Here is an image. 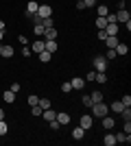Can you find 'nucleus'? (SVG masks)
<instances>
[{"label":"nucleus","mask_w":131,"mask_h":146,"mask_svg":"<svg viewBox=\"0 0 131 146\" xmlns=\"http://www.w3.org/2000/svg\"><path fill=\"white\" fill-rule=\"evenodd\" d=\"M94 76H96V72H94V70H90V72L85 74V81H90V83H92V81H94Z\"/></svg>","instance_id":"obj_39"},{"label":"nucleus","mask_w":131,"mask_h":146,"mask_svg":"<svg viewBox=\"0 0 131 146\" xmlns=\"http://www.w3.org/2000/svg\"><path fill=\"white\" fill-rule=\"evenodd\" d=\"M37 15H39V18H50V15H53V7H50V5H39Z\"/></svg>","instance_id":"obj_3"},{"label":"nucleus","mask_w":131,"mask_h":146,"mask_svg":"<svg viewBox=\"0 0 131 146\" xmlns=\"http://www.w3.org/2000/svg\"><path fill=\"white\" fill-rule=\"evenodd\" d=\"M90 98H92V103H100V100H103V92H100V90H94Z\"/></svg>","instance_id":"obj_19"},{"label":"nucleus","mask_w":131,"mask_h":146,"mask_svg":"<svg viewBox=\"0 0 131 146\" xmlns=\"http://www.w3.org/2000/svg\"><path fill=\"white\" fill-rule=\"evenodd\" d=\"M37 105L42 107V111H44V109H48V107H50V100H48V98H39V103H37Z\"/></svg>","instance_id":"obj_27"},{"label":"nucleus","mask_w":131,"mask_h":146,"mask_svg":"<svg viewBox=\"0 0 131 146\" xmlns=\"http://www.w3.org/2000/svg\"><path fill=\"white\" fill-rule=\"evenodd\" d=\"M76 2H83V0H76Z\"/></svg>","instance_id":"obj_49"},{"label":"nucleus","mask_w":131,"mask_h":146,"mask_svg":"<svg viewBox=\"0 0 131 146\" xmlns=\"http://www.w3.org/2000/svg\"><path fill=\"white\" fill-rule=\"evenodd\" d=\"M120 103L125 105V107H129V105H131V96H129V94H125V96H122V100H120Z\"/></svg>","instance_id":"obj_36"},{"label":"nucleus","mask_w":131,"mask_h":146,"mask_svg":"<svg viewBox=\"0 0 131 146\" xmlns=\"http://www.w3.org/2000/svg\"><path fill=\"white\" fill-rule=\"evenodd\" d=\"M92 113L96 118H103V116H107V113H109V107H107V105H103V100H100V103H94L92 105Z\"/></svg>","instance_id":"obj_1"},{"label":"nucleus","mask_w":131,"mask_h":146,"mask_svg":"<svg viewBox=\"0 0 131 146\" xmlns=\"http://www.w3.org/2000/svg\"><path fill=\"white\" fill-rule=\"evenodd\" d=\"M116 22H122V24L129 22V11H127V9H120V11L116 13Z\"/></svg>","instance_id":"obj_6"},{"label":"nucleus","mask_w":131,"mask_h":146,"mask_svg":"<svg viewBox=\"0 0 131 146\" xmlns=\"http://www.w3.org/2000/svg\"><path fill=\"white\" fill-rule=\"evenodd\" d=\"M61 92H72V85H70V81L61 83Z\"/></svg>","instance_id":"obj_37"},{"label":"nucleus","mask_w":131,"mask_h":146,"mask_svg":"<svg viewBox=\"0 0 131 146\" xmlns=\"http://www.w3.org/2000/svg\"><path fill=\"white\" fill-rule=\"evenodd\" d=\"M83 135H85V129H83V127H74L72 137H74V140H83Z\"/></svg>","instance_id":"obj_16"},{"label":"nucleus","mask_w":131,"mask_h":146,"mask_svg":"<svg viewBox=\"0 0 131 146\" xmlns=\"http://www.w3.org/2000/svg\"><path fill=\"white\" fill-rule=\"evenodd\" d=\"M114 137H116V142H122V144H129L131 142V133H125V131L118 133V135H114Z\"/></svg>","instance_id":"obj_9"},{"label":"nucleus","mask_w":131,"mask_h":146,"mask_svg":"<svg viewBox=\"0 0 131 146\" xmlns=\"http://www.w3.org/2000/svg\"><path fill=\"white\" fill-rule=\"evenodd\" d=\"M46 50H48V52H55V50H57V39H50V42H46Z\"/></svg>","instance_id":"obj_25"},{"label":"nucleus","mask_w":131,"mask_h":146,"mask_svg":"<svg viewBox=\"0 0 131 146\" xmlns=\"http://www.w3.org/2000/svg\"><path fill=\"white\" fill-rule=\"evenodd\" d=\"M55 120L59 122V124H68V122H70V116L66 113V111H61V113H57V118H55Z\"/></svg>","instance_id":"obj_15"},{"label":"nucleus","mask_w":131,"mask_h":146,"mask_svg":"<svg viewBox=\"0 0 131 146\" xmlns=\"http://www.w3.org/2000/svg\"><path fill=\"white\" fill-rule=\"evenodd\" d=\"M114 57H118V55H116V50H114V48H107V52H105V59L109 61V59H114Z\"/></svg>","instance_id":"obj_30"},{"label":"nucleus","mask_w":131,"mask_h":146,"mask_svg":"<svg viewBox=\"0 0 131 146\" xmlns=\"http://www.w3.org/2000/svg\"><path fill=\"white\" fill-rule=\"evenodd\" d=\"M37 9H39V5L35 2V0H31V2L26 5V15H33V13H37Z\"/></svg>","instance_id":"obj_11"},{"label":"nucleus","mask_w":131,"mask_h":146,"mask_svg":"<svg viewBox=\"0 0 131 146\" xmlns=\"http://www.w3.org/2000/svg\"><path fill=\"white\" fill-rule=\"evenodd\" d=\"M103 127L109 131V129L114 127V118H109V116H103Z\"/></svg>","instance_id":"obj_24"},{"label":"nucleus","mask_w":131,"mask_h":146,"mask_svg":"<svg viewBox=\"0 0 131 146\" xmlns=\"http://www.w3.org/2000/svg\"><path fill=\"white\" fill-rule=\"evenodd\" d=\"M79 127H83L87 131V129H92V116H81V120H79Z\"/></svg>","instance_id":"obj_7"},{"label":"nucleus","mask_w":131,"mask_h":146,"mask_svg":"<svg viewBox=\"0 0 131 146\" xmlns=\"http://www.w3.org/2000/svg\"><path fill=\"white\" fill-rule=\"evenodd\" d=\"M96 11H98V15H103V18H105L107 13H109V9H107L105 5H98V7H96Z\"/></svg>","instance_id":"obj_28"},{"label":"nucleus","mask_w":131,"mask_h":146,"mask_svg":"<svg viewBox=\"0 0 131 146\" xmlns=\"http://www.w3.org/2000/svg\"><path fill=\"white\" fill-rule=\"evenodd\" d=\"M103 31H105L107 35H118V22H112V24H107Z\"/></svg>","instance_id":"obj_8"},{"label":"nucleus","mask_w":131,"mask_h":146,"mask_svg":"<svg viewBox=\"0 0 131 146\" xmlns=\"http://www.w3.org/2000/svg\"><path fill=\"white\" fill-rule=\"evenodd\" d=\"M125 133H131V122L125 120Z\"/></svg>","instance_id":"obj_43"},{"label":"nucleus","mask_w":131,"mask_h":146,"mask_svg":"<svg viewBox=\"0 0 131 146\" xmlns=\"http://www.w3.org/2000/svg\"><path fill=\"white\" fill-rule=\"evenodd\" d=\"M31 113H33V116H42V107H39V105H33V107H31Z\"/></svg>","instance_id":"obj_32"},{"label":"nucleus","mask_w":131,"mask_h":146,"mask_svg":"<svg viewBox=\"0 0 131 146\" xmlns=\"http://www.w3.org/2000/svg\"><path fill=\"white\" fill-rule=\"evenodd\" d=\"M2 37H5V31H0V42H2Z\"/></svg>","instance_id":"obj_48"},{"label":"nucleus","mask_w":131,"mask_h":146,"mask_svg":"<svg viewBox=\"0 0 131 146\" xmlns=\"http://www.w3.org/2000/svg\"><path fill=\"white\" fill-rule=\"evenodd\" d=\"M2 98H5V103H13V100H15V94H13L11 90H7L5 94H2Z\"/></svg>","instance_id":"obj_23"},{"label":"nucleus","mask_w":131,"mask_h":146,"mask_svg":"<svg viewBox=\"0 0 131 146\" xmlns=\"http://www.w3.org/2000/svg\"><path fill=\"white\" fill-rule=\"evenodd\" d=\"M94 24H96V29H98V31H103V29H105V26H107V20L103 18V15H98V18H96V22H94Z\"/></svg>","instance_id":"obj_20"},{"label":"nucleus","mask_w":131,"mask_h":146,"mask_svg":"<svg viewBox=\"0 0 131 146\" xmlns=\"http://www.w3.org/2000/svg\"><path fill=\"white\" fill-rule=\"evenodd\" d=\"M50 57H53V52H48V50H42V52H39V61H42V63H48Z\"/></svg>","instance_id":"obj_21"},{"label":"nucleus","mask_w":131,"mask_h":146,"mask_svg":"<svg viewBox=\"0 0 131 146\" xmlns=\"http://www.w3.org/2000/svg\"><path fill=\"white\" fill-rule=\"evenodd\" d=\"M7 131H9L7 122H5V120H0V135H7Z\"/></svg>","instance_id":"obj_33"},{"label":"nucleus","mask_w":131,"mask_h":146,"mask_svg":"<svg viewBox=\"0 0 131 146\" xmlns=\"http://www.w3.org/2000/svg\"><path fill=\"white\" fill-rule=\"evenodd\" d=\"M70 85H72V90H81V87L85 85V79H79V76H74V79L70 81Z\"/></svg>","instance_id":"obj_12"},{"label":"nucleus","mask_w":131,"mask_h":146,"mask_svg":"<svg viewBox=\"0 0 131 146\" xmlns=\"http://www.w3.org/2000/svg\"><path fill=\"white\" fill-rule=\"evenodd\" d=\"M92 66H94V70H96V72H105V70H107V59H105V55L94 57Z\"/></svg>","instance_id":"obj_2"},{"label":"nucleus","mask_w":131,"mask_h":146,"mask_svg":"<svg viewBox=\"0 0 131 146\" xmlns=\"http://www.w3.org/2000/svg\"><path fill=\"white\" fill-rule=\"evenodd\" d=\"M125 109V105L120 103V100H116V103H112V111H116V113H120V111Z\"/></svg>","instance_id":"obj_26"},{"label":"nucleus","mask_w":131,"mask_h":146,"mask_svg":"<svg viewBox=\"0 0 131 146\" xmlns=\"http://www.w3.org/2000/svg\"><path fill=\"white\" fill-rule=\"evenodd\" d=\"M116 55H127V52H129V46H127V44H120L118 42V46H116Z\"/></svg>","instance_id":"obj_17"},{"label":"nucleus","mask_w":131,"mask_h":146,"mask_svg":"<svg viewBox=\"0 0 131 146\" xmlns=\"http://www.w3.org/2000/svg\"><path fill=\"white\" fill-rule=\"evenodd\" d=\"M105 37H107L105 31H98V39H103V42H105Z\"/></svg>","instance_id":"obj_45"},{"label":"nucleus","mask_w":131,"mask_h":146,"mask_svg":"<svg viewBox=\"0 0 131 146\" xmlns=\"http://www.w3.org/2000/svg\"><path fill=\"white\" fill-rule=\"evenodd\" d=\"M103 144H105V146H114V144H116V137H114L112 133H107L105 137H103Z\"/></svg>","instance_id":"obj_22"},{"label":"nucleus","mask_w":131,"mask_h":146,"mask_svg":"<svg viewBox=\"0 0 131 146\" xmlns=\"http://www.w3.org/2000/svg\"><path fill=\"white\" fill-rule=\"evenodd\" d=\"M94 81H96V83H100V85H105V83H107V74H105V72H96Z\"/></svg>","instance_id":"obj_18"},{"label":"nucleus","mask_w":131,"mask_h":146,"mask_svg":"<svg viewBox=\"0 0 131 146\" xmlns=\"http://www.w3.org/2000/svg\"><path fill=\"white\" fill-rule=\"evenodd\" d=\"M0 120H5V111L0 109Z\"/></svg>","instance_id":"obj_47"},{"label":"nucleus","mask_w":131,"mask_h":146,"mask_svg":"<svg viewBox=\"0 0 131 146\" xmlns=\"http://www.w3.org/2000/svg\"><path fill=\"white\" fill-rule=\"evenodd\" d=\"M105 44H107V48H116V46H118V37H116V35H107Z\"/></svg>","instance_id":"obj_10"},{"label":"nucleus","mask_w":131,"mask_h":146,"mask_svg":"<svg viewBox=\"0 0 131 146\" xmlns=\"http://www.w3.org/2000/svg\"><path fill=\"white\" fill-rule=\"evenodd\" d=\"M31 52H33V50H31V46H26V48L22 50V55H24V57H29V55H31Z\"/></svg>","instance_id":"obj_44"},{"label":"nucleus","mask_w":131,"mask_h":146,"mask_svg":"<svg viewBox=\"0 0 131 146\" xmlns=\"http://www.w3.org/2000/svg\"><path fill=\"white\" fill-rule=\"evenodd\" d=\"M59 127H61V124H59V122H57V120H50V129H53V131H57V129H59Z\"/></svg>","instance_id":"obj_41"},{"label":"nucleus","mask_w":131,"mask_h":146,"mask_svg":"<svg viewBox=\"0 0 131 146\" xmlns=\"http://www.w3.org/2000/svg\"><path fill=\"white\" fill-rule=\"evenodd\" d=\"M42 26L44 29H50L53 26V18H42Z\"/></svg>","instance_id":"obj_31"},{"label":"nucleus","mask_w":131,"mask_h":146,"mask_svg":"<svg viewBox=\"0 0 131 146\" xmlns=\"http://www.w3.org/2000/svg\"><path fill=\"white\" fill-rule=\"evenodd\" d=\"M83 5L85 7H96V0H83Z\"/></svg>","instance_id":"obj_42"},{"label":"nucleus","mask_w":131,"mask_h":146,"mask_svg":"<svg viewBox=\"0 0 131 146\" xmlns=\"http://www.w3.org/2000/svg\"><path fill=\"white\" fill-rule=\"evenodd\" d=\"M0 31H5V20H0Z\"/></svg>","instance_id":"obj_46"},{"label":"nucleus","mask_w":131,"mask_h":146,"mask_svg":"<svg viewBox=\"0 0 131 146\" xmlns=\"http://www.w3.org/2000/svg\"><path fill=\"white\" fill-rule=\"evenodd\" d=\"M120 113H122V118H125V120H131V109H129V107H125Z\"/></svg>","instance_id":"obj_35"},{"label":"nucleus","mask_w":131,"mask_h":146,"mask_svg":"<svg viewBox=\"0 0 131 146\" xmlns=\"http://www.w3.org/2000/svg\"><path fill=\"white\" fill-rule=\"evenodd\" d=\"M44 31H46V29H44L42 24H35V29H33V33H35V35H37V37H42V35H44Z\"/></svg>","instance_id":"obj_29"},{"label":"nucleus","mask_w":131,"mask_h":146,"mask_svg":"<svg viewBox=\"0 0 131 146\" xmlns=\"http://www.w3.org/2000/svg\"><path fill=\"white\" fill-rule=\"evenodd\" d=\"M31 50H33V52H42V50H46V42H44L42 37H37V42H33Z\"/></svg>","instance_id":"obj_5"},{"label":"nucleus","mask_w":131,"mask_h":146,"mask_svg":"<svg viewBox=\"0 0 131 146\" xmlns=\"http://www.w3.org/2000/svg\"><path fill=\"white\" fill-rule=\"evenodd\" d=\"M42 116H44V120H48V122H50V120H55V118H57V113L48 107V109H44V111H42Z\"/></svg>","instance_id":"obj_14"},{"label":"nucleus","mask_w":131,"mask_h":146,"mask_svg":"<svg viewBox=\"0 0 131 146\" xmlns=\"http://www.w3.org/2000/svg\"><path fill=\"white\" fill-rule=\"evenodd\" d=\"M37 103H39V98H37V96H33V94H31V96H29V105L33 107V105H37Z\"/></svg>","instance_id":"obj_40"},{"label":"nucleus","mask_w":131,"mask_h":146,"mask_svg":"<svg viewBox=\"0 0 131 146\" xmlns=\"http://www.w3.org/2000/svg\"><path fill=\"white\" fill-rule=\"evenodd\" d=\"M0 57H7V59L13 57V48L11 46H0Z\"/></svg>","instance_id":"obj_13"},{"label":"nucleus","mask_w":131,"mask_h":146,"mask_svg":"<svg viewBox=\"0 0 131 146\" xmlns=\"http://www.w3.org/2000/svg\"><path fill=\"white\" fill-rule=\"evenodd\" d=\"M81 103H83V107H92V105H94L90 96H83V98H81Z\"/></svg>","instance_id":"obj_34"},{"label":"nucleus","mask_w":131,"mask_h":146,"mask_svg":"<svg viewBox=\"0 0 131 146\" xmlns=\"http://www.w3.org/2000/svg\"><path fill=\"white\" fill-rule=\"evenodd\" d=\"M44 42H50V39H57V29L55 26H50V29H46L44 31Z\"/></svg>","instance_id":"obj_4"},{"label":"nucleus","mask_w":131,"mask_h":146,"mask_svg":"<svg viewBox=\"0 0 131 146\" xmlns=\"http://www.w3.org/2000/svg\"><path fill=\"white\" fill-rule=\"evenodd\" d=\"M9 90H11V92H13V94H18V92H20V90H22V85H20V83H13V85H11V87H9Z\"/></svg>","instance_id":"obj_38"}]
</instances>
